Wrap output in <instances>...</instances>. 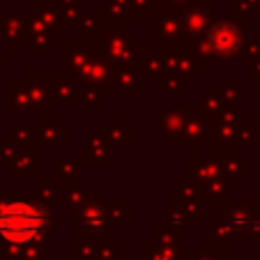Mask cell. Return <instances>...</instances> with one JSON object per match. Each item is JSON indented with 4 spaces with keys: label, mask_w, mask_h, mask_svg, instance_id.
I'll list each match as a JSON object with an SVG mask.
<instances>
[{
    "label": "cell",
    "mask_w": 260,
    "mask_h": 260,
    "mask_svg": "<svg viewBox=\"0 0 260 260\" xmlns=\"http://www.w3.org/2000/svg\"><path fill=\"white\" fill-rule=\"evenodd\" d=\"M44 226V212L25 201H12L0 207V235L12 244H25L35 240Z\"/></svg>",
    "instance_id": "cell-1"
},
{
    "label": "cell",
    "mask_w": 260,
    "mask_h": 260,
    "mask_svg": "<svg viewBox=\"0 0 260 260\" xmlns=\"http://www.w3.org/2000/svg\"><path fill=\"white\" fill-rule=\"evenodd\" d=\"M210 46H212V51L219 55L233 53V51L240 46V32H237V28L231 23H219L210 32Z\"/></svg>",
    "instance_id": "cell-2"
}]
</instances>
